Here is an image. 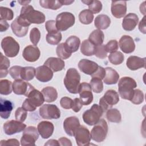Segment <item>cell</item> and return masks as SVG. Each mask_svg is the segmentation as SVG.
I'll return each instance as SVG.
<instances>
[{"label":"cell","mask_w":146,"mask_h":146,"mask_svg":"<svg viewBox=\"0 0 146 146\" xmlns=\"http://www.w3.org/2000/svg\"><path fill=\"white\" fill-rule=\"evenodd\" d=\"M1 47L5 55L10 58L16 56L19 51V43L12 37L6 36L3 38L1 42Z\"/></svg>","instance_id":"obj_6"},{"label":"cell","mask_w":146,"mask_h":146,"mask_svg":"<svg viewBox=\"0 0 146 146\" xmlns=\"http://www.w3.org/2000/svg\"><path fill=\"white\" fill-rule=\"evenodd\" d=\"M9 27V25L8 23L3 19H0V31L3 32L8 29Z\"/></svg>","instance_id":"obj_60"},{"label":"cell","mask_w":146,"mask_h":146,"mask_svg":"<svg viewBox=\"0 0 146 146\" xmlns=\"http://www.w3.org/2000/svg\"><path fill=\"white\" fill-rule=\"evenodd\" d=\"M19 15L30 24H40L45 21L44 14L39 11L34 10V7L30 5L22 7Z\"/></svg>","instance_id":"obj_3"},{"label":"cell","mask_w":146,"mask_h":146,"mask_svg":"<svg viewBox=\"0 0 146 146\" xmlns=\"http://www.w3.org/2000/svg\"><path fill=\"white\" fill-rule=\"evenodd\" d=\"M90 85L92 91L95 93H100L103 90V84L100 79L92 78L90 80Z\"/></svg>","instance_id":"obj_43"},{"label":"cell","mask_w":146,"mask_h":146,"mask_svg":"<svg viewBox=\"0 0 146 146\" xmlns=\"http://www.w3.org/2000/svg\"><path fill=\"white\" fill-rule=\"evenodd\" d=\"M19 145V143L18 140L15 139H8L7 140H2L1 141L0 145L3 146V145H15L18 146Z\"/></svg>","instance_id":"obj_56"},{"label":"cell","mask_w":146,"mask_h":146,"mask_svg":"<svg viewBox=\"0 0 146 146\" xmlns=\"http://www.w3.org/2000/svg\"><path fill=\"white\" fill-rule=\"evenodd\" d=\"M106 117L107 120L112 123H120L121 120V116L120 111L116 108H111L108 110Z\"/></svg>","instance_id":"obj_36"},{"label":"cell","mask_w":146,"mask_h":146,"mask_svg":"<svg viewBox=\"0 0 146 146\" xmlns=\"http://www.w3.org/2000/svg\"><path fill=\"white\" fill-rule=\"evenodd\" d=\"M39 115L45 119H57L60 116V111L56 105L46 104L40 107Z\"/></svg>","instance_id":"obj_10"},{"label":"cell","mask_w":146,"mask_h":146,"mask_svg":"<svg viewBox=\"0 0 146 146\" xmlns=\"http://www.w3.org/2000/svg\"><path fill=\"white\" fill-rule=\"evenodd\" d=\"M107 133L108 125L106 121L103 119H100L90 132L91 139L98 143L102 142L106 138Z\"/></svg>","instance_id":"obj_4"},{"label":"cell","mask_w":146,"mask_h":146,"mask_svg":"<svg viewBox=\"0 0 146 146\" xmlns=\"http://www.w3.org/2000/svg\"><path fill=\"white\" fill-rule=\"evenodd\" d=\"M80 44V39L76 36H70L66 39L64 43L66 48L71 54L76 52L79 49Z\"/></svg>","instance_id":"obj_29"},{"label":"cell","mask_w":146,"mask_h":146,"mask_svg":"<svg viewBox=\"0 0 146 146\" xmlns=\"http://www.w3.org/2000/svg\"><path fill=\"white\" fill-rule=\"evenodd\" d=\"M103 112L100 106L94 104L90 109L86 111L83 113V121L89 125H94L99 121Z\"/></svg>","instance_id":"obj_5"},{"label":"cell","mask_w":146,"mask_h":146,"mask_svg":"<svg viewBox=\"0 0 146 146\" xmlns=\"http://www.w3.org/2000/svg\"><path fill=\"white\" fill-rule=\"evenodd\" d=\"M62 40V34L60 32L56 31L47 33L46 35V40L48 43L52 45H56L59 43Z\"/></svg>","instance_id":"obj_40"},{"label":"cell","mask_w":146,"mask_h":146,"mask_svg":"<svg viewBox=\"0 0 146 146\" xmlns=\"http://www.w3.org/2000/svg\"><path fill=\"white\" fill-rule=\"evenodd\" d=\"M44 145H60L59 143L56 140L50 139L44 144Z\"/></svg>","instance_id":"obj_61"},{"label":"cell","mask_w":146,"mask_h":146,"mask_svg":"<svg viewBox=\"0 0 146 146\" xmlns=\"http://www.w3.org/2000/svg\"><path fill=\"white\" fill-rule=\"evenodd\" d=\"M22 108H24L27 111L32 112L36 110V107H35L28 100V99H26L24 102L22 104Z\"/></svg>","instance_id":"obj_57"},{"label":"cell","mask_w":146,"mask_h":146,"mask_svg":"<svg viewBox=\"0 0 146 146\" xmlns=\"http://www.w3.org/2000/svg\"><path fill=\"white\" fill-rule=\"evenodd\" d=\"M106 70V75L103 79L105 84L108 85L116 84L119 80V75L111 67H107Z\"/></svg>","instance_id":"obj_27"},{"label":"cell","mask_w":146,"mask_h":146,"mask_svg":"<svg viewBox=\"0 0 146 146\" xmlns=\"http://www.w3.org/2000/svg\"><path fill=\"white\" fill-rule=\"evenodd\" d=\"M78 93L80 95V100L83 105L87 106L92 103L93 95L90 84L83 82L80 84Z\"/></svg>","instance_id":"obj_12"},{"label":"cell","mask_w":146,"mask_h":146,"mask_svg":"<svg viewBox=\"0 0 146 146\" xmlns=\"http://www.w3.org/2000/svg\"><path fill=\"white\" fill-rule=\"evenodd\" d=\"M31 1H19V3H20L22 5H24V6H26L27 5V4L29 3H30Z\"/></svg>","instance_id":"obj_63"},{"label":"cell","mask_w":146,"mask_h":146,"mask_svg":"<svg viewBox=\"0 0 146 146\" xmlns=\"http://www.w3.org/2000/svg\"><path fill=\"white\" fill-rule=\"evenodd\" d=\"M104 39V35L102 31L99 29L94 30L88 37V40L95 46L102 44Z\"/></svg>","instance_id":"obj_31"},{"label":"cell","mask_w":146,"mask_h":146,"mask_svg":"<svg viewBox=\"0 0 146 146\" xmlns=\"http://www.w3.org/2000/svg\"><path fill=\"white\" fill-rule=\"evenodd\" d=\"M39 3L42 7L51 10H57L63 6L60 0H40Z\"/></svg>","instance_id":"obj_35"},{"label":"cell","mask_w":146,"mask_h":146,"mask_svg":"<svg viewBox=\"0 0 146 146\" xmlns=\"http://www.w3.org/2000/svg\"><path fill=\"white\" fill-rule=\"evenodd\" d=\"M74 136L79 146L90 145L91 134L89 130L83 125H80L75 131Z\"/></svg>","instance_id":"obj_11"},{"label":"cell","mask_w":146,"mask_h":146,"mask_svg":"<svg viewBox=\"0 0 146 146\" xmlns=\"http://www.w3.org/2000/svg\"><path fill=\"white\" fill-rule=\"evenodd\" d=\"M36 78L41 82H47L52 79L53 71L47 66H39L36 69Z\"/></svg>","instance_id":"obj_18"},{"label":"cell","mask_w":146,"mask_h":146,"mask_svg":"<svg viewBox=\"0 0 146 146\" xmlns=\"http://www.w3.org/2000/svg\"><path fill=\"white\" fill-rule=\"evenodd\" d=\"M111 19L105 14H100L98 15L94 21L95 26L99 30L107 29L110 25Z\"/></svg>","instance_id":"obj_28"},{"label":"cell","mask_w":146,"mask_h":146,"mask_svg":"<svg viewBox=\"0 0 146 146\" xmlns=\"http://www.w3.org/2000/svg\"><path fill=\"white\" fill-rule=\"evenodd\" d=\"M40 38V33L39 29L36 27L33 28L30 33V39L31 42L34 45L36 46Z\"/></svg>","instance_id":"obj_46"},{"label":"cell","mask_w":146,"mask_h":146,"mask_svg":"<svg viewBox=\"0 0 146 146\" xmlns=\"http://www.w3.org/2000/svg\"><path fill=\"white\" fill-rule=\"evenodd\" d=\"M44 64L49 67L53 72L62 71L65 66L64 62L62 59L55 57L48 58Z\"/></svg>","instance_id":"obj_24"},{"label":"cell","mask_w":146,"mask_h":146,"mask_svg":"<svg viewBox=\"0 0 146 146\" xmlns=\"http://www.w3.org/2000/svg\"><path fill=\"white\" fill-rule=\"evenodd\" d=\"M118 47V42L116 40H111L105 45L106 51L110 53L116 51Z\"/></svg>","instance_id":"obj_51"},{"label":"cell","mask_w":146,"mask_h":146,"mask_svg":"<svg viewBox=\"0 0 146 146\" xmlns=\"http://www.w3.org/2000/svg\"><path fill=\"white\" fill-rule=\"evenodd\" d=\"M42 93L43 95L44 101L48 103L53 102L58 98V92L56 90L52 87H46L42 89Z\"/></svg>","instance_id":"obj_30"},{"label":"cell","mask_w":146,"mask_h":146,"mask_svg":"<svg viewBox=\"0 0 146 146\" xmlns=\"http://www.w3.org/2000/svg\"><path fill=\"white\" fill-rule=\"evenodd\" d=\"M33 89L34 87L32 85L22 79L15 80L13 83V91L17 95H24L27 96Z\"/></svg>","instance_id":"obj_14"},{"label":"cell","mask_w":146,"mask_h":146,"mask_svg":"<svg viewBox=\"0 0 146 146\" xmlns=\"http://www.w3.org/2000/svg\"><path fill=\"white\" fill-rule=\"evenodd\" d=\"M22 67L19 66H14L11 67L9 70V74L13 79L17 80L21 79V73Z\"/></svg>","instance_id":"obj_49"},{"label":"cell","mask_w":146,"mask_h":146,"mask_svg":"<svg viewBox=\"0 0 146 146\" xmlns=\"http://www.w3.org/2000/svg\"><path fill=\"white\" fill-rule=\"evenodd\" d=\"M127 67L132 71L145 67V58H140L136 56H130L127 60Z\"/></svg>","instance_id":"obj_22"},{"label":"cell","mask_w":146,"mask_h":146,"mask_svg":"<svg viewBox=\"0 0 146 146\" xmlns=\"http://www.w3.org/2000/svg\"><path fill=\"white\" fill-rule=\"evenodd\" d=\"M89 10H90L93 14H98L102 9V2L99 1H92L88 5Z\"/></svg>","instance_id":"obj_48"},{"label":"cell","mask_w":146,"mask_h":146,"mask_svg":"<svg viewBox=\"0 0 146 146\" xmlns=\"http://www.w3.org/2000/svg\"><path fill=\"white\" fill-rule=\"evenodd\" d=\"M80 75L74 68H69L64 79V84L67 91L71 94H78L80 86Z\"/></svg>","instance_id":"obj_2"},{"label":"cell","mask_w":146,"mask_h":146,"mask_svg":"<svg viewBox=\"0 0 146 146\" xmlns=\"http://www.w3.org/2000/svg\"><path fill=\"white\" fill-rule=\"evenodd\" d=\"M27 111L22 107H19L15 111V117L17 120L23 123L27 117Z\"/></svg>","instance_id":"obj_50"},{"label":"cell","mask_w":146,"mask_h":146,"mask_svg":"<svg viewBox=\"0 0 146 146\" xmlns=\"http://www.w3.org/2000/svg\"><path fill=\"white\" fill-rule=\"evenodd\" d=\"M79 126V120L76 116H70L67 117L63 122V128L66 133L71 136H74L76 129Z\"/></svg>","instance_id":"obj_17"},{"label":"cell","mask_w":146,"mask_h":146,"mask_svg":"<svg viewBox=\"0 0 146 146\" xmlns=\"http://www.w3.org/2000/svg\"><path fill=\"white\" fill-rule=\"evenodd\" d=\"M45 27L48 33L58 31V30L56 26V22L54 20L47 21L45 23Z\"/></svg>","instance_id":"obj_52"},{"label":"cell","mask_w":146,"mask_h":146,"mask_svg":"<svg viewBox=\"0 0 146 146\" xmlns=\"http://www.w3.org/2000/svg\"><path fill=\"white\" fill-rule=\"evenodd\" d=\"M130 101L135 104H139L143 103L144 101V94L143 91L139 89L134 90L133 96Z\"/></svg>","instance_id":"obj_45"},{"label":"cell","mask_w":146,"mask_h":146,"mask_svg":"<svg viewBox=\"0 0 146 146\" xmlns=\"http://www.w3.org/2000/svg\"><path fill=\"white\" fill-rule=\"evenodd\" d=\"M72 100L68 97H63L60 100V104L61 107L65 109H70L72 107Z\"/></svg>","instance_id":"obj_53"},{"label":"cell","mask_w":146,"mask_h":146,"mask_svg":"<svg viewBox=\"0 0 146 146\" xmlns=\"http://www.w3.org/2000/svg\"><path fill=\"white\" fill-rule=\"evenodd\" d=\"M56 52L58 57L62 59H68L71 55V53H70L66 48L64 43H62L58 44L56 48Z\"/></svg>","instance_id":"obj_42"},{"label":"cell","mask_w":146,"mask_h":146,"mask_svg":"<svg viewBox=\"0 0 146 146\" xmlns=\"http://www.w3.org/2000/svg\"><path fill=\"white\" fill-rule=\"evenodd\" d=\"M119 101V96L116 91L113 90H109L106 91L104 96L100 98L99 106L103 110V112L107 111L117 104Z\"/></svg>","instance_id":"obj_8"},{"label":"cell","mask_w":146,"mask_h":146,"mask_svg":"<svg viewBox=\"0 0 146 146\" xmlns=\"http://www.w3.org/2000/svg\"><path fill=\"white\" fill-rule=\"evenodd\" d=\"M0 15L2 19L11 21L14 17V13L10 9L1 6L0 7Z\"/></svg>","instance_id":"obj_44"},{"label":"cell","mask_w":146,"mask_h":146,"mask_svg":"<svg viewBox=\"0 0 146 146\" xmlns=\"http://www.w3.org/2000/svg\"><path fill=\"white\" fill-rule=\"evenodd\" d=\"M58 141L60 145H62V146H64V145H67V146H71L72 145V143L70 141V140H69L68 139L66 138V137H60V139H59Z\"/></svg>","instance_id":"obj_58"},{"label":"cell","mask_w":146,"mask_h":146,"mask_svg":"<svg viewBox=\"0 0 146 146\" xmlns=\"http://www.w3.org/2000/svg\"><path fill=\"white\" fill-rule=\"evenodd\" d=\"M82 106H83V104L81 103L79 98H75L74 100H72L71 108L74 112H79L82 108Z\"/></svg>","instance_id":"obj_55"},{"label":"cell","mask_w":146,"mask_h":146,"mask_svg":"<svg viewBox=\"0 0 146 146\" xmlns=\"http://www.w3.org/2000/svg\"><path fill=\"white\" fill-rule=\"evenodd\" d=\"M106 75V70L103 67L99 66L98 67L97 70L95 73H94L92 75H91L92 78H96L100 79H103Z\"/></svg>","instance_id":"obj_54"},{"label":"cell","mask_w":146,"mask_h":146,"mask_svg":"<svg viewBox=\"0 0 146 146\" xmlns=\"http://www.w3.org/2000/svg\"><path fill=\"white\" fill-rule=\"evenodd\" d=\"M61 3H62L63 5H71L72 3H73L74 2V1L72 0V1H68V0H60Z\"/></svg>","instance_id":"obj_62"},{"label":"cell","mask_w":146,"mask_h":146,"mask_svg":"<svg viewBox=\"0 0 146 146\" xmlns=\"http://www.w3.org/2000/svg\"><path fill=\"white\" fill-rule=\"evenodd\" d=\"M124 55L120 51H115L108 55L109 61L113 64L118 65L124 61Z\"/></svg>","instance_id":"obj_41"},{"label":"cell","mask_w":146,"mask_h":146,"mask_svg":"<svg viewBox=\"0 0 146 146\" xmlns=\"http://www.w3.org/2000/svg\"><path fill=\"white\" fill-rule=\"evenodd\" d=\"M95 46L91 43L88 39L84 40L80 47L81 52L86 56H91L94 55Z\"/></svg>","instance_id":"obj_33"},{"label":"cell","mask_w":146,"mask_h":146,"mask_svg":"<svg viewBox=\"0 0 146 146\" xmlns=\"http://www.w3.org/2000/svg\"><path fill=\"white\" fill-rule=\"evenodd\" d=\"M26 128V124L17 120L7 121L3 124L4 132L7 135H12L13 134L19 133L24 131Z\"/></svg>","instance_id":"obj_13"},{"label":"cell","mask_w":146,"mask_h":146,"mask_svg":"<svg viewBox=\"0 0 146 146\" xmlns=\"http://www.w3.org/2000/svg\"><path fill=\"white\" fill-rule=\"evenodd\" d=\"M137 87L136 81L130 77L121 78L118 83V91L122 99L131 100L134 92V88Z\"/></svg>","instance_id":"obj_1"},{"label":"cell","mask_w":146,"mask_h":146,"mask_svg":"<svg viewBox=\"0 0 146 146\" xmlns=\"http://www.w3.org/2000/svg\"><path fill=\"white\" fill-rule=\"evenodd\" d=\"M13 109V104L11 102L1 98L0 100V115L3 119H8L11 111Z\"/></svg>","instance_id":"obj_26"},{"label":"cell","mask_w":146,"mask_h":146,"mask_svg":"<svg viewBox=\"0 0 146 146\" xmlns=\"http://www.w3.org/2000/svg\"><path fill=\"white\" fill-rule=\"evenodd\" d=\"M40 52L39 48L36 46L29 45L26 46L22 52L23 58L27 62H34L40 57Z\"/></svg>","instance_id":"obj_15"},{"label":"cell","mask_w":146,"mask_h":146,"mask_svg":"<svg viewBox=\"0 0 146 146\" xmlns=\"http://www.w3.org/2000/svg\"><path fill=\"white\" fill-rule=\"evenodd\" d=\"M39 134L38 129L34 126L26 128L21 139V144L22 145H35V141L39 137Z\"/></svg>","instance_id":"obj_9"},{"label":"cell","mask_w":146,"mask_h":146,"mask_svg":"<svg viewBox=\"0 0 146 146\" xmlns=\"http://www.w3.org/2000/svg\"><path fill=\"white\" fill-rule=\"evenodd\" d=\"M29 101L35 107H38L40 106L44 102V99L42 92L33 89L27 96Z\"/></svg>","instance_id":"obj_25"},{"label":"cell","mask_w":146,"mask_h":146,"mask_svg":"<svg viewBox=\"0 0 146 146\" xmlns=\"http://www.w3.org/2000/svg\"><path fill=\"white\" fill-rule=\"evenodd\" d=\"M139 21L138 16L135 13H129L123 19L122 27L126 31H132Z\"/></svg>","instance_id":"obj_23"},{"label":"cell","mask_w":146,"mask_h":146,"mask_svg":"<svg viewBox=\"0 0 146 146\" xmlns=\"http://www.w3.org/2000/svg\"><path fill=\"white\" fill-rule=\"evenodd\" d=\"M79 19L82 23L89 25L93 21L94 14L89 10H83L79 13Z\"/></svg>","instance_id":"obj_38"},{"label":"cell","mask_w":146,"mask_h":146,"mask_svg":"<svg viewBox=\"0 0 146 146\" xmlns=\"http://www.w3.org/2000/svg\"><path fill=\"white\" fill-rule=\"evenodd\" d=\"M36 74V69L33 67H22L21 73V79L26 81L32 80Z\"/></svg>","instance_id":"obj_34"},{"label":"cell","mask_w":146,"mask_h":146,"mask_svg":"<svg viewBox=\"0 0 146 146\" xmlns=\"http://www.w3.org/2000/svg\"><path fill=\"white\" fill-rule=\"evenodd\" d=\"M98 67L99 66L96 63L86 59H81L78 63L79 70L85 74L90 75L95 73Z\"/></svg>","instance_id":"obj_19"},{"label":"cell","mask_w":146,"mask_h":146,"mask_svg":"<svg viewBox=\"0 0 146 146\" xmlns=\"http://www.w3.org/2000/svg\"><path fill=\"white\" fill-rule=\"evenodd\" d=\"M55 22L58 31H66L74 25L75 16L71 13L63 12L57 15Z\"/></svg>","instance_id":"obj_7"},{"label":"cell","mask_w":146,"mask_h":146,"mask_svg":"<svg viewBox=\"0 0 146 146\" xmlns=\"http://www.w3.org/2000/svg\"><path fill=\"white\" fill-rule=\"evenodd\" d=\"M94 55L100 59L106 58L107 56V52L106 51L105 45L100 44L99 46H95Z\"/></svg>","instance_id":"obj_47"},{"label":"cell","mask_w":146,"mask_h":146,"mask_svg":"<svg viewBox=\"0 0 146 146\" xmlns=\"http://www.w3.org/2000/svg\"><path fill=\"white\" fill-rule=\"evenodd\" d=\"M10 66V60L1 52L0 58V77L1 78L7 76L9 72L8 68Z\"/></svg>","instance_id":"obj_37"},{"label":"cell","mask_w":146,"mask_h":146,"mask_svg":"<svg viewBox=\"0 0 146 146\" xmlns=\"http://www.w3.org/2000/svg\"><path fill=\"white\" fill-rule=\"evenodd\" d=\"M39 135L43 139H48L53 133L54 127L52 123L48 121H42L37 126Z\"/></svg>","instance_id":"obj_21"},{"label":"cell","mask_w":146,"mask_h":146,"mask_svg":"<svg viewBox=\"0 0 146 146\" xmlns=\"http://www.w3.org/2000/svg\"><path fill=\"white\" fill-rule=\"evenodd\" d=\"M13 90V84L11 82L7 80L3 79L0 81V93L1 95H9L11 93Z\"/></svg>","instance_id":"obj_39"},{"label":"cell","mask_w":146,"mask_h":146,"mask_svg":"<svg viewBox=\"0 0 146 146\" xmlns=\"http://www.w3.org/2000/svg\"><path fill=\"white\" fill-rule=\"evenodd\" d=\"M139 29L143 34L146 33L145 29V16H144L139 24Z\"/></svg>","instance_id":"obj_59"},{"label":"cell","mask_w":146,"mask_h":146,"mask_svg":"<svg viewBox=\"0 0 146 146\" xmlns=\"http://www.w3.org/2000/svg\"><path fill=\"white\" fill-rule=\"evenodd\" d=\"M119 46L121 50L125 53L129 54L135 49V44L133 38L129 35H123L119 40Z\"/></svg>","instance_id":"obj_20"},{"label":"cell","mask_w":146,"mask_h":146,"mask_svg":"<svg viewBox=\"0 0 146 146\" xmlns=\"http://www.w3.org/2000/svg\"><path fill=\"white\" fill-rule=\"evenodd\" d=\"M111 13L112 15L116 18L123 17L127 12V2L123 1H112Z\"/></svg>","instance_id":"obj_16"},{"label":"cell","mask_w":146,"mask_h":146,"mask_svg":"<svg viewBox=\"0 0 146 146\" xmlns=\"http://www.w3.org/2000/svg\"><path fill=\"white\" fill-rule=\"evenodd\" d=\"M11 28L13 32V33L18 37H23L25 36L29 30V27H24L21 25H19L16 19L11 23Z\"/></svg>","instance_id":"obj_32"}]
</instances>
